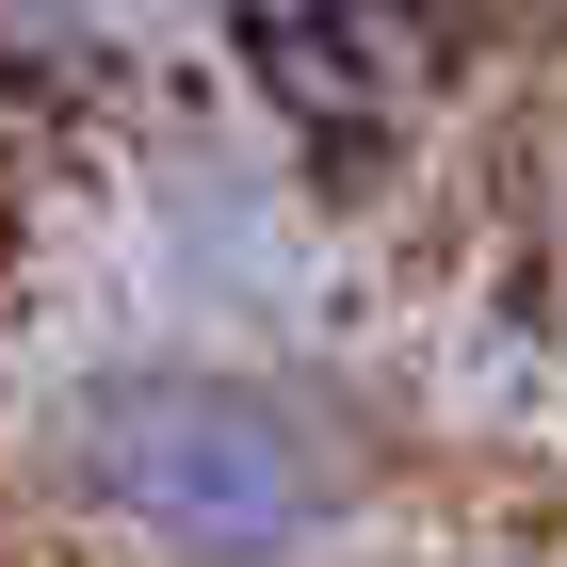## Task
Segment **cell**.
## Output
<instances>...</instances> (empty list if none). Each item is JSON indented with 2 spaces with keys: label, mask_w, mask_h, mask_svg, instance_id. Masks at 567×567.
I'll return each instance as SVG.
<instances>
[{
  "label": "cell",
  "mask_w": 567,
  "mask_h": 567,
  "mask_svg": "<svg viewBox=\"0 0 567 567\" xmlns=\"http://www.w3.org/2000/svg\"><path fill=\"white\" fill-rule=\"evenodd\" d=\"M65 486L163 567H292L341 519V437L260 373L212 357H131L65 405Z\"/></svg>",
  "instance_id": "obj_1"
}]
</instances>
